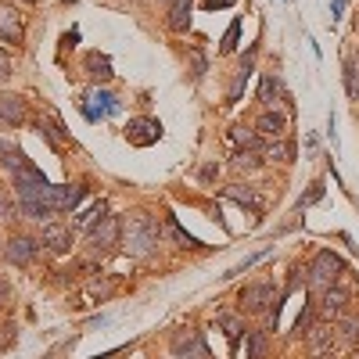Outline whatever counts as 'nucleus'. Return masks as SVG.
Instances as JSON below:
<instances>
[{"label":"nucleus","mask_w":359,"mask_h":359,"mask_svg":"<svg viewBox=\"0 0 359 359\" xmlns=\"http://www.w3.org/2000/svg\"><path fill=\"white\" fill-rule=\"evenodd\" d=\"M162 241V223L158 216H147V212H133L126 223H123V248L133 255V259H147Z\"/></svg>","instance_id":"obj_1"},{"label":"nucleus","mask_w":359,"mask_h":359,"mask_svg":"<svg viewBox=\"0 0 359 359\" xmlns=\"http://www.w3.org/2000/svg\"><path fill=\"white\" fill-rule=\"evenodd\" d=\"M345 273V262L334 255V252H316V259L306 266V284L313 287V291H323V287H334L338 284V277Z\"/></svg>","instance_id":"obj_2"},{"label":"nucleus","mask_w":359,"mask_h":359,"mask_svg":"<svg viewBox=\"0 0 359 359\" xmlns=\"http://www.w3.org/2000/svg\"><path fill=\"white\" fill-rule=\"evenodd\" d=\"M83 198H86V187H79V184H50L40 198H33V201H40V205H47L50 212H76V208L83 205Z\"/></svg>","instance_id":"obj_3"},{"label":"nucleus","mask_w":359,"mask_h":359,"mask_svg":"<svg viewBox=\"0 0 359 359\" xmlns=\"http://www.w3.org/2000/svg\"><path fill=\"white\" fill-rule=\"evenodd\" d=\"M115 245H123V219L118 216H101L94 226H90V248L104 255Z\"/></svg>","instance_id":"obj_4"},{"label":"nucleus","mask_w":359,"mask_h":359,"mask_svg":"<svg viewBox=\"0 0 359 359\" xmlns=\"http://www.w3.org/2000/svg\"><path fill=\"white\" fill-rule=\"evenodd\" d=\"M50 187V180L36 169V165H22V169H15V194H18V201H33V198H40L43 191Z\"/></svg>","instance_id":"obj_5"},{"label":"nucleus","mask_w":359,"mask_h":359,"mask_svg":"<svg viewBox=\"0 0 359 359\" xmlns=\"http://www.w3.org/2000/svg\"><path fill=\"white\" fill-rule=\"evenodd\" d=\"M158 137H162V123H158V118H130L126 140H130L133 147H151Z\"/></svg>","instance_id":"obj_6"},{"label":"nucleus","mask_w":359,"mask_h":359,"mask_svg":"<svg viewBox=\"0 0 359 359\" xmlns=\"http://www.w3.org/2000/svg\"><path fill=\"white\" fill-rule=\"evenodd\" d=\"M172 355L176 359H212L208 348H205V338L198 331H180L172 338Z\"/></svg>","instance_id":"obj_7"},{"label":"nucleus","mask_w":359,"mask_h":359,"mask_svg":"<svg viewBox=\"0 0 359 359\" xmlns=\"http://www.w3.org/2000/svg\"><path fill=\"white\" fill-rule=\"evenodd\" d=\"M118 111V101L108 94V90H90V97L83 104V115L90 118V123H97V118H108Z\"/></svg>","instance_id":"obj_8"},{"label":"nucleus","mask_w":359,"mask_h":359,"mask_svg":"<svg viewBox=\"0 0 359 359\" xmlns=\"http://www.w3.org/2000/svg\"><path fill=\"white\" fill-rule=\"evenodd\" d=\"M277 298V291H273V284L269 280H262V284H248L245 291H241V309H248V313H262L269 302Z\"/></svg>","instance_id":"obj_9"},{"label":"nucleus","mask_w":359,"mask_h":359,"mask_svg":"<svg viewBox=\"0 0 359 359\" xmlns=\"http://www.w3.org/2000/svg\"><path fill=\"white\" fill-rule=\"evenodd\" d=\"M40 245H43V241H33V237H11L8 248H4V255H8V262H15V266H29V262L36 259Z\"/></svg>","instance_id":"obj_10"},{"label":"nucleus","mask_w":359,"mask_h":359,"mask_svg":"<svg viewBox=\"0 0 359 359\" xmlns=\"http://www.w3.org/2000/svg\"><path fill=\"white\" fill-rule=\"evenodd\" d=\"M345 306H348V294L334 284V287H323L320 291V302H316V309L327 316V320H338L341 313H345Z\"/></svg>","instance_id":"obj_11"},{"label":"nucleus","mask_w":359,"mask_h":359,"mask_svg":"<svg viewBox=\"0 0 359 359\" xmlns=\"http://www.w3.org/2000/svg\"><path fill=\"white\" fill-rule=\"evenodd\" d=\"M40 241L50 252H69L72 248V226H65V223H43V237H40Z\"/></svg>","instance_id":"obj_12"},{"label":"nucleus","mask_w":359,"mask_h":359,"mask_svg":"<svg viewBox=\"0 0 359 359\" xmlns=\"http://www.w3.org/2000/svg\"><path fill=\"white\" fill-rule=\"evenodd\" d=\"M25 123V101L18 94H0V126H22Z\"/></svg>","instance_id":"obj_13"},{"label":"nucleus","mask_w":359,"mask_h":359,"mask_svg":"<svg viewBox=\"0 0 359 359\" xmlns=\"http://www.w3.org/2000/svg\"><path fill=\"white\" fill-rule=\"evenodd\" d=\"M287 130V115L284 111H262L259 123H255V133L259 137H269V140H280Z\"/></svg>","instance_id":"obj_14"},{"label":"nucleus","mask_w":359,"mask_h":359,"mask_svg":"<svg viewBox=\"0 0 359 359\" xmlns=\"http://www.w3.org/2000/svg\"><path fill=\"white\" fill-rule=\"evenodd\" d=\"M309 345H313V355L316 359H331V352H334V331L331 327H309Z\"/></svg>","instance_id":"obj_15"},{"label":"nucleus","mask_w":359,"mask_h":359,"mask_svg":"<svg viewBox=\"0 0 359 359\" xmlns=\"http://www.w3.org/2000/svg\"><path fill=\"white\" fill-rule=\"evenodd\" d=\"M259 101H262L266 108H273V104L284 101V83H280L277 72H266V76H262V83H259Z\"/></svg>","instance_id":"obj_16"},{"label":"nucleus","mask_w":359,"mask_h":359,"mask_svg":"<svg viewBox=\"0 0 359 359\" xmlns=\"http://www.w3.org/2000/svg\"><path fill=\"white\" fill-rule=\"evenodd\" d=\"M0 40H8V43L22 40V22L11 8H0Z\"/></svg>","instance_id":"obj_17"},{"label":"nucleus","mask_w":359,"mask_h":359,"mask_svg":"<svg viewBox=\"0 0 359 359\" xmlns=\"http://www.w3.org/2000/svg\"><path fill=\"white\" fill-rule=\"evenodd\" d=\"M169 29H172V33H187V29H191V0H176V4H172Z\"/></svg>","instance_id":"obj_18"},{"label":"nucleus","mask_w":359,"mask_h":359,"mask_svg":"<svg viewBox=\"0 0 359 359\" xmlns=\"http://www.w3.org/2000/svg\"><path fill=\"white\" fill-rule=\"evenodd\" d=\"M230 137H233V144H241L245 151H259V144H262V140H259V133H255L252 126H233V130H230Z\"/></svg>","instance_id":"obj_19"},{"label":"nucleus","mask_w":359,"mask_h":359,"mask_svg":"<svg viewBox=\"0 0 359 359\" xmlns=\"http://www.w3.org/2000/svg\"><path fill=\"white\" fill-rule=\"evenodd\" d=\"M216 323L223 327V331H226V338H230V345H237V338H241V331H245V323L241 320H237L233 313H219L216 316Z\"/></svg>","instance_id":"obj_20"},{"label":"nucleus","mask_w":359,"mask_h":359,"mask_svg":"<svg viewBox=\"0 0 359 359\" xmlns=\"http://www.w3.org/2000/svg\"><path fill=\"white\" fill-rule=\"evenodd\" d=\"M86 69H90L94 79H111V62L101 57V54H86Z\"/></svg>","instance_id":"obj_21"},{"label":"nucleus","mask_w":359,"mask_h":359,"mask_svg":"<svg viewBox=\"0 0 359 359\" xmlns=\"http://www.w3.org/2000/svg\"><path fill=\"white\" fill-rule=\"evenodd\" d=\"M165 230H169V237H172L176 245H184V248H194V245H198L194 237H191V233H187L184 226L176 223V216H165Z\"/></svg>","instance_id":"obj_22"},{"label":"nucleus","mask_w":359,"mask_h":359,"mask_svg":"<svg viewBox=\"0 0 359 359\" xmlns=\"http://www.w3.org/2000/svg\"><path fill=\"white\" fill-rule=\"evenodd\" d=\"M226 198H233L237 205H248V208H255V212L262 208V201H259V194H255L252 187H230V191H226Z\"/></svg>","instance_id":"obj_23"},{"label":"nucleus","mask_w":359,"mask_h":359,"mask_svg":"<svg viewBox=\"0 0 359 359\" xmlns=\"http://www.w3.org/2000/svg\"><path fill=\"white\" fill-rule=\"evenodd\" d=\"M345 90H348L352 101H359V62H355V57L345 62Z\"/></svg>","instance_id":"obj_24"},{"label":"nucleus","mask_w":359,"mask_h":359,"mask_svg":"<svg viewBox=\"0 0 359 359\" xmlns=\"http://www.w3.org/2000/svg\"><path fill=\"white\" fill-rule=\"evenodd\" d=\"M345 345H359V320H338V331H334Z\"/></svg>","instance_id":"obj_25"},{"label":"nucleus","mask_w":359,"mask_h":359,"mask_svg":"<svg viewBox=\"0 0 359 359\" xmlns=\"http://www.w3.org/2000/svg\"><path fill=\"white\" fill-rule=\"evenodd\" d=\"M0 162H4V165L15 172V169H22V165H25V155L18 151V147H11V144H0Z\"/></svg>","instance_id":"obj_26"},{"label":"nucleus","mask_w":359,"mask_h":359,"mask_svg":"<svg viewBox=\"0 0 359 359\" xmlns=\"http://www.w3.org/2000/svg\"><path fill=\"white\" fill-rule=\"evenodd\" d=\"M259 165H262V155L259 151H237L233 155V169H245L248 172V169H259Z\"/></svg>","instance_id":"obj_27"},{"label":"nucleus","mask_w":359,"mask_h":359,"mask_svg":"<svg viewBox=\"0 0 359 359\" xmlns=\"http://www.w3.org/2000/svg\"><path fill=\"white\" fill-rule=\"evenodd\" d=\"M291 155H294V147L287 140H273V144L266 147V158H277V162H287Z\"/></svg>","instance_id":"obj_28"},{"label":"nucleus","mask_w":359,"mask_h":359,"mask_svg":"<svg viewBox=\"0 0 359 359\" xmlns=\"http://www.w3.org/2000/svg\"><path fill=\"white\" fill-rule=\"evenodd\" d=\"M248 355H252V359H266V334H262V331H252V338H248Z\"/></svg>","instance_id":"obj_29"},{"label":"nucleus","mask_w":359,"mask_h":359,"mask_svg":"<svg viewBox=\"0 0 359 359\" xmlns=\"http://www.w3.org/2000/svg\"><path fill=\"white\" fill-rule=\"evenodd\" d=\"M237 36H241V22L233 18V22H230V29H226V36H223V47H219V50H223V54H230V50L237 47Z\"/></svg>","instance_id":"obj_30"},{"label":"nucleus","mask_w":359,"mask_h":359,"mask_svg":"<svg viewBox=\"0 0 359 359\" xmlns=\"http://www.w3.org/2000/svg\"><path fill=\"white\" fill-rule=\"evenodd\" d=\"M191 65H194V79H201V76H205V69H208V65H205V57H201V50H198V47H191Z\"/></svg>","instance_id":"obj_31"},{"label":"nucleus","mask_w":359,"mask_h":359,"mask_svg":"<svg viewBox=\"0 0 359 359\" xmlns=\"http://www.w3.org/2000/svg\"><path fill=\"white\" fill-rule=\"evenodd\" d=\"M320 198H323V184H313V187H309V194H306L302 201H298V208H306V205H313V201H320Z\"/></svg>","instance_id":"obj_32"},{"label":"nucleus","mask_w":359,"mask_h":359,"mask_svg":"<svg viewBox=\"0 0 359 359\" xmlns=\"http://www.w3.org/2000/svg\"><path fill=\"white\" fill-rule=\"evenodd\" d=\"M8 76H11V57L0 50V79H8Z\"/></svg>","instance_id":"obj_33"},{"label":"nucleus","mask_w":359,"mask_h":359,"mask_svg":"<svg viewBox=\"0 0 359 359\" xmlns=\"http://www.w3.org/2000/svg\"><path fill=\"white\" fill-rule=\"evenodd\" d=\"M11 331H15L11 323H8V327H0V345H8V341H11Z\"/></svg>","instance_id":"obj_34"},{"label":"nucleus","mask_w":359,"mask_h":359,"mask_svg":"<svg viewBox=\"0 0 359 359\" xmlns=\"http://www.w3.org/2000/svg\"><path fill=\"white\" fill-rule=\"evenodd\" d=\"M331 11H334L331 18H341V11H345V0H331Z\"/></svg>","instance_id":"obj_35"},{"label":"nucleus","mask_w":359,"mask_h":359,"mask_svg":"<svg viewBox=\"0 0 359 359\" xmlns=\"http://www.w3.org/2000/svg\"><path fill=\"white\" fill-rule=\"evenodd\" d=\"M8 212H11V201H8V198H4V194H0V219H4V216H8Z\"/></svg>","instance_id":"obj_36"},{"label":"nucleus","mask_w":359,"mask_h":359,"mask_svg":"<svg viewBox=\"0 0 359 359\" xmlns=\"http://www.w3.org/2000/svg\"><path fill=\"white\" fill-rule=\"evenodd\" d=\"M230 4H233V0H208L205 8H212V11H216V8H230Z\"/></svg>","instance_id":"obj_37"},{"label":"nucleus","mask_w":359,"mask_h":359,"mask_svg":"<svg viewBox=\"0 0 359 359\" xmlns=\"http://www.w3.org/2000/svg\"><path fill=\"white\" fill-rule=\"evenodd\" d=\"M4 302H8V287H4V284H0V306H4Z\"/></svg>","instance_id":"obj_38"},{"label":"nucleus","mask_w":359,"mask_h":359,"mask_svg":"<svg viewBox=\"0 0 359 359\" xmlns=\"http://www.w3.org/2000/svg\"><path fill=\"white\" fill-rule=\"evenodd\" d=\"M162 4H176V0H162Z\"/></svg>","instance_id":"obj_39"},{"label":"nucleus","mask_w":359,"mask_h":359,"mask_svg":"<svg viewBox=\"0 0 359 359\" xmlns=\"http://www.w3.org/2000/svg\"><path fill=\"white\" fill-rule=\"evenodd\" d=\"M29 4H36V0H29Z\"/></svg>","instance_id":"obj_40"}]
</instances>
